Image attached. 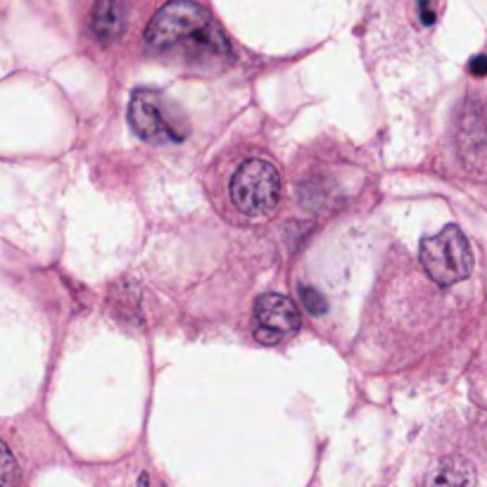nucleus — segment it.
Listing matches in <instances>:
<instances>
[{
	"instance_id": "obj_10",
	"label": "nucleus",
	"mask_w": 487,
	"mask_h": 487,
	"mask_svg": "<svg viewBox=\"0 0 487 487\" xmlns=\"http://www.w3.org/2000/svg\"><path fill=\"white\" fill-rule=\"evenodd\" d=\"M468 72L473 76H485L487 74V55H475L468 62Z\"/></svg>"
},
{
	"instance_id": "obj_4",
	"label": "nucleus",
	"mask_w": 487,
	"mask_h": 487,
	"mask_svg": "<svg viewBox=\"0 0 487 487\" xmlns=\"http://www.w3.org/2000/svg\"><path fill=\"white\" fill-rule=\"evenodd\" d=\"M129 124L134 134L147 143H169V140L181 143L185 138V131L176 127L174 119H169V114L164 112L160 98L147 91H138L131 98Z\"/></svg>"
},
{
	"instance_id": "obj_3",
	"label": "nucleus",
	"mask_w": 487,
	"mask_h": 487,
	"mask_svg": "<svg viewBox=\"0 0 487 487\" xmlns=\"http://www.w3.org/2000/svg\"><path fill=\"white\" fill-rule=\"evenodd\" d=\"M231 200L243 214L264 217L281 200V176L266 160H248L231 178Z\"/></svg>"
},
{
	"instance_id": "obj_8",
	"label": "nucleus",
	"mask_w": 487,
	"mask_h": 487,
	"mask_svg": "<svg viewBox=\"0 0 487 487\" xmlns=\"http://www.w3.org/2000/svg\"><path fill=\"white\" fill-rule=\"evenodd\" d=\"M19 483V468L15 461L12 452L8 450L5 442H0V487H17Z\"/></svg>"
},
{
	"instance_id": "obj_6",
	"label": "nucleus",
	"mask_w": 487,
	"mask_h": 487,
	"mask_svg": "<svg viewBox=\"0 0 487 487\" xmlns=\"http://www.w3.org/2000/svg\"><path fill=\"white\" fill-rule=\"evenodd\" d=\"M423 487H475V468L463 457H445L428 470Z\"/></svg>"
},
{
	"instance_id": "obj_2",
	"label": "nucleus",
	"mask_w": 487,
	"mask_h": 487,
	"mask_svg": "<svg viewBox=\"0 0 487 487\" xmlns=\"http://www.w3.org/2000/svg\"><path fill=\"white\" fill-rule=\"evenodd\" d=\"M421 266L440 288H450L459 281H466L473 271V252L461 228L445 226L437 235L421 240Z\"/></svg>"
},
{
	"instance_id": "obj_5",
	"label": "nucleus",
	"mask_w": 487,
	"mask_h": 487,
	"mask_svg": "<svg viewBox=\"0 0 487 487\" xmlns=\"http://www.w3.org/2000/svg\"><path fill=\"white\" fill-rule=\"evenodd\" d=\"M255 319H257V331L255 338L261 344H276L281 342V338L295 333L302 324L300 319V309L286 295L269 293L261 295L255 304Z\"/></svg>"
},
{
	"instance_id": "obj_9",
	"label": "nucleus",
	"mask_w": 487,
	"mask_h": 487,
	"mask_svg": "<svg viewBox=\"0 0 487 487\" xmlns=\"http://www.w3.org/2000/svg\"><path fill=\"white\" fill-rule=\"evenodd\" d=\"M300 300H302V307L314 316L324 314L328 309V302L324 295H321V290H316L311 286H300Z\"/></svg>"
},
{
	"instance_id": "obj_1",
	"label": "nucleus",
	"mask_w": 487,
	"mask_h": 487,
	"mask_svg": "<svg viewBox=\"0 0 487 487\" xmlns=\"http://www.w3.org/2000/svg\"><path fill=\"white\" fill-rule=\"evenodd\" d=\"M145 41L155 50H167L178 43H193L210 53H228L226 36L212 21L210 12L202 5L188 3V0L164 5L147 24Z\"/></svg>"
},
{
	"instance_id": "obj_11",
	"label": "nucleus",
	"mask_w": 487,
	"mask_h": 487,
	"mask_svg": "<svg viewBox=\"0 0 487 487\" xmlns=\"http://www.w3.org/2000/svg\"><path fill=\"white\" fill-rule=\"evenodd\" d=\"M419 12H421V21H423L425 26L435 24L437 12H435V8L430 3H419Z\"/></svg>"
},
{
	"instance_id": "obj_7",
	"label": "nucleus",
	"mask_w": 487,
	"mask_h": 487,
	"mask_svg": "<svg viewBox=\"0 0 487 487\" xmlns=\"http://www.w3.org/2000/svg\"><path fill=\"white\" fill-rule=\"evenodd\" d=\"M124 26H127V10H124L122 3L105 0V3H98L95 8H93L91 31L102 46L117 41V38L124 34Z\"/></svg>"
}]
</instances>
